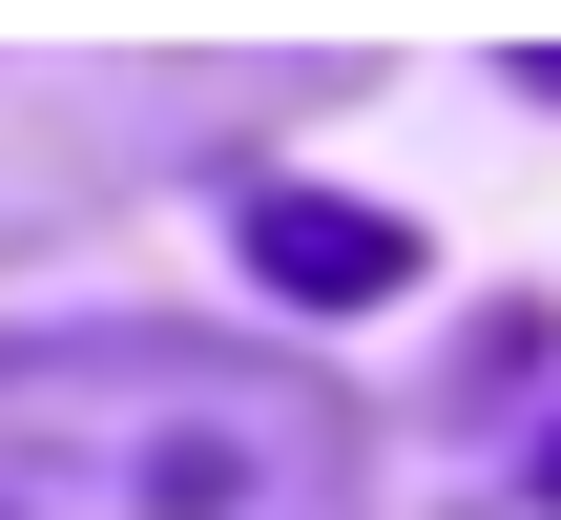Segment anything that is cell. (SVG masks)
<instances>
[{
  "label": "cell",
  "instance_id": "obj_3",
  "mask_svg": "<svg viewBox=\"0 0 561 520\" xmlns=\"http://www.w3.org/2000/svg\"><path fill=\"white\" fill-rule=\"evenodd\" d=\"M541 500H561V438H541Z\"/></svg>",
  "mask_w": 561,
  "mask_h": 520
},
{
  "label": "cell",
  "instance_id": "obj_2",
  "mask_svg": "<svg viewBox=\"0 0 561 520\" xmlns=\"http://www.w3.org/2000/svg\"><path fill=\"white\" fill-rule=\"evenodd\" d=\"M250 271L354 313V292H416V229H396V208H333V188H271V208H250Z\"/></svg>",
  "mask_w": 561,
  "mask_h": 520
},
{
  "label": "cell",
  "instance_id": "obj_1",
  "mask_svg": "<svg viewBox=\"0 0 561 520\" xmlns=\"http://www.w3.org/2000/svg\"><path fill=\"white\" fill-rule=\"evenodd\" d=\"M0 520H354V417L208 334H21Z\"/></svg>",
  "mask_w": 561,
  "mask_h": 520
}]
</instances>
